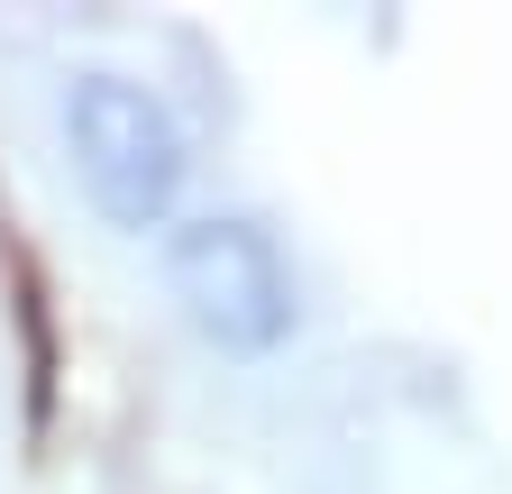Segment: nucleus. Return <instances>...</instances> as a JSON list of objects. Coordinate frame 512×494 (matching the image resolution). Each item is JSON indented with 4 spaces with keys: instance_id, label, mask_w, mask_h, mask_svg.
I'll return each mask as SVG.
<instances>
[{
    "instance_id": "nucleus-1",
    "label": "nucleus",
    "mask_w": 512,
    "mask_h": 494,
    "mask_svg": "<svg viewBox=\"0 0 512 494\" xmlns=\"http://www.w3.org/2000/svg\"><path fill=\"white\" fill-rule=\"evenodd\" d=\"M165 293L220 357H275L293 339V266L266 220L202 211L165 238Z\"/></svg>"
},
{
    "instance_id": "nucleus-2",
    "label": "nucleus",
    "mask_w": 512,
    "mask_h": 494,
    "mask_svg": "<svg viewBox=\"0 0 512 494\" xmlns=\"http://www.w3.org/2000/svg\"><path fill=\"white\" fill-rule=\"evenodd\" d=\"M64 147H74V174L110 229H165L174 202H183V129L174 110L128 83V74H74L64 92Z\"/></svg>"
}]
</instances>
